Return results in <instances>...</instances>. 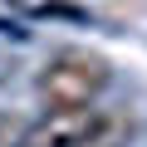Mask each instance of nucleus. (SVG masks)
<instances>
[{
	"mask_svg": "<svg viewBox=\"0 0 147 147\" xmlns=\"http://www.w3.org/2000/svg\"><path fill=\"white\" fill-rule=\"evenodd\" d=\"M20 132H25V127H15V123L0 118V147H20Z\"/></svg>",
	"mask_w": 147,
	"mask_h": 147,
	"instance_id": "3",
	"label": "nucleus"
},
{
	"mask_svg": "<svg viewBox=\"0 0 147 147\" xmlns=\"http://www.w3.org/2000/svg\"><path fill=\"white\" fill-rule=\"evenodd\" d=\"M108 84H113L108 59L103 54H88V49H59L34 74V93L49 108H88V103L103 98Z\"/></svg>",
	"mask_w": 147,
	"mask_h": 147,
	"instance_id": "1",
	"label": "nucleus"
},
{
	"mask_svg": "<svg viewBox=\"0 0 147 147\" xmlns=\"http://www.w3.org/2000/svg\"><path fill=\"white\" fill-rule=\"evenodd\" d=\"M123 118L103 113L98 103L88 108H49L39 123H30L20 132V147H118L123 137Z\"/></svg>",
	"mask_w": 147,
	"mask_h": 147,
	"instance_id": "2",
	"label": "nucleus"
}]
</instances>
